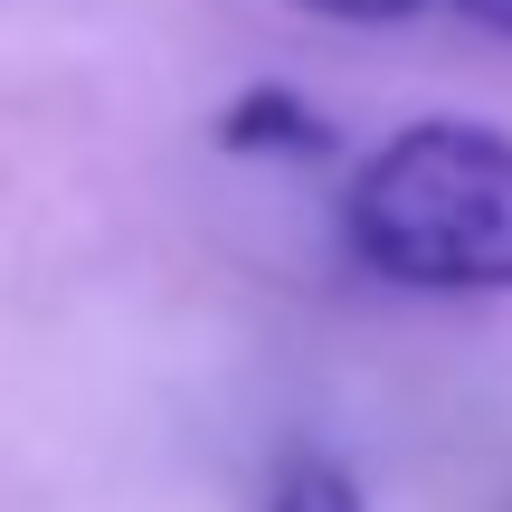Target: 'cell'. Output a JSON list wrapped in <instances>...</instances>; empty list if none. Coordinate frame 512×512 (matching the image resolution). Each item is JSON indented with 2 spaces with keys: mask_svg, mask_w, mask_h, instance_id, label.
<instances>
[{
  "mask_svg": "<svg viewBox=\"0 0 512 512\" xmlns=\"http://www.w3.org/2000/svg\"><path fill=\"white\" fill-rule=\"evenodd\" d=\"M342 228L408 294H512V133L456 114L408 124L351 171Z\"/></svg>",
  "mask_w": 512,
  "mask_h": 512,
  "instance_id": "6da1fadb",
  "label": "cell"
},
{
  "mask_svg": "<svg viewBox=\"0 0 512 512\" xmlns=\"http://www.w3.org/2000/svg\"><path fill=\"white\" fill-rule=\"evenodd\" d=\"M209 133H219V152H332V124L294 86H247Z\"/></svg>",
  "mask_w": 512,
  "mask_h": 512,
  "instance_id": "7a4b0ae2",
  "label": "cell"
},
{
  "mask_svg": "<svg viewBox=\"0 0 512 512\" xmlns=\"http://www.w3.org/2000/svg\"><path fill=\"white\" fill-rule=\"evenodd\" d=\"M266 512H370V494L342 456H285V475L266 484Z\"/></svg>",
  "mask_w": 512,
  "mask_h": 512,
  "instance_id": "3957f363",
  "label": "cell"
},
{
  "mask_svg": "<svg viewBox=\"0 0 512 512\" xmlns=\"http://www.w3.org/2000/svg\"><path fill=\"white\" fill-rule=\"evenodd\" d=\"M294 10L342 19V29H399V19H418V0H294Z\"/></svg>",
  "mask_w": 512,
  "mask_h": 512,
  "instance_id": "277c9868",
  "label": "cell"
},
{
  "mask_svg": "<svg viewBox=\"0 0 512 512\" xmlns=\"http://www.w3.org/2000/svg\"><path fill=\"white\" fill-rule=\"evenodd\" d=\"M446 10H465L475 29H494V38H512V0H446Z\"/></svg>",
  "mask_w": 512,
  "mask_h": 512,
  "instance_id": "5b68a950",
  "label": "cell"
}]
</instances>
